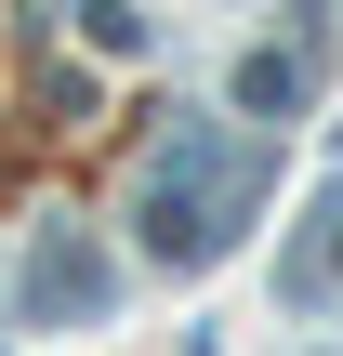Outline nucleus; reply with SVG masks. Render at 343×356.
<instances>
[{"label": "nucleus", "mask_w": 343, "mask_h": 356, "mask_svg": "<svg viewBox=\"0 0 343 356\" xmlns=\"http://www.w3.org/2000/svg\"><path fill=\"white\" fill-rule=\"evenodd\" d=\"M251 159H225L212 132H172V159L145 172V251L159 264H212L225 238H238V211H251Z\"/></svg>", "instance_id": "obj_1"}, {"label": "nucleus", "mask_w": 343, "mask_h": 356, "mask_svg": "<svg viewBox=\"0 0 343 356\" xmlns=\"http://www.w3.org/2000/svg\"><path fill=\"white\" fill-rule=\"evenodd\" d=\"M106 304V251L93 238H40V264H26V317H93Z\"/></svg>", "instance_id": "obj_2"}, {"label": "nucleus", "mask_w": 343, "mask_h": 356, "mask_svg": "<svg viewBox=\"0 0 343 356\" xmlns=\"http://www.w3.org/2000/svg\"><path fill=\"white\" fill-rule=\"evenodd\" d=\"M278 291H291V304H330V291H343V185L317 198V225L291 238V264H278Z\"/></svg>", "instance_id": "obj_3"}, {"label": "nucleus", "mask_w": 343, "mask_h": 356, "mask_svg": "<svg viewBox=\"0 0 343 356\" xmlns=\"http://www.w3.org/2000/svg\"><path fill=\"white\" fill-rule=\"evenodd\" d=\"M238 106H251V119H291V106H304V66H291V53H251V66H238Z\"/></svg>", "instance_id": "obj_4"}]
</instances>
